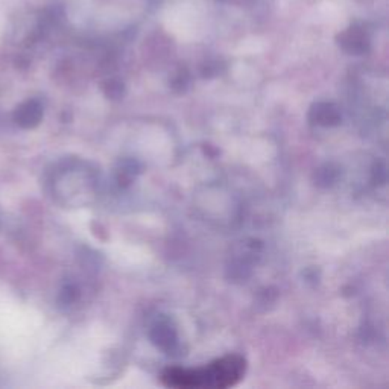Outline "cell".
Masks as SVG:
<instances>
[{"label": "cell", "instance_id": "obj_4", "mask_svg": "<svg viewBox=\"0 0 389 389\" xmlns=\"http://www.w3.org/2000/svg\"><path fill=\"white\" fill-rule=\"evenodd\" d=\"M14 119L22 128H35L43 119V107L40 102L27 101L17 108Z\"/></svg>", "mask_w": 389, "mask_h": 389}, {"label": "cell", "instance_id": "obj_1", "mask_svg": "<svg viewBox=\"0 0 389 389\" xmlns=\"http://www.w3.org/2000/svg\"><path fill=\"white\" fill-rule=\"evenodd\" d=\"M246 360L239 355H229L215 360L204 368L192 369L193 388H230L242 381Z\"/></svg>", "mask_w": 389, "mask_h": 389}, {"label": "cell", "instance_id": "obj_2", "mask_svg": "<svg viewBox=\"0 0 389 389\" xmlns=\"http://www.w3.org/2000/svg\"><path fill=\"white\" fill-rule=\"evenodd\" d=\"M151 343L166 353H172L178 347V336L175 329L169 324V321H157L149 331Z\"/></svg>", "mask_w": 389, "mask_h": 389}, {"label": "cell", "instance_id": "obj_9", "mask_svg": "<svg viewBox=\"0 0 389 389\" xmlns=\"http://www.w3.org/2000/svg\"><path fill=\"white\" fill-rule=\"evenodd\" d=\"M204 151H205V153H208V155H210V157H216L217 154H219V149H216L213 145H205Z\"/></svg>", "mask_w": 389, "mask_h": 389}, {"label": "cell", "instance_id": "obj_8", "mask_svg": "<svg viewBox=\"0 0 389 389\" xmlns=\"http://www.w3.org/2000/svg\"><path fill=\"white\" fill-rule=\"evenodd\" d=\"M302 275H305V279H306V281H313V283H318L319 274H318V271H317L315 268H309V269H306V271H305V274H302Z\"/></svg>", "mask_w": 389, "mask_h": 389}, {"label": "cell", "instance_id": "obj_6", "mask_svg": "<svg viewBox=\"0 0 389 389\" xmlns=\"http://www.w3.org/2000/svg\"><path fill=\"white\" fill-rule=\"evenodd\" d=\"M373 179L376 184H385L386 181V167L383 163H377V166L373 170Z\"/></svg>", "mask_w": 389, "mask_h": 389}, {"label": "cell", "instance_id": "obj_5", "mask_svg": "<svg viewBox=\"0 0 389 389\" xmlns=\"http://www.w3.org/2000/svg\"><path fill=\"white\" fill-rule=\"evenodd\" d=\"M339 177V167L335 165H324L315 172V184L319 187H330L333 186Z\"/></svg>", "mask_w": 389, "mask_h": 389}, {"label": "cell", "instance_id": "obj_7", "mask_svg": "<svg viewBox=\"0 0 389 389\" xmlns=\"http://www.w3.org/2000/svg\"><path fill=\"white\" fill-rule=\"evenodd\" d=\"M77 289H75L73 286H65L61 292V295H60V300L63 302H65V305H70L72 301H75V298H77Z\"/></svg>", "mask_w": 389, "mask_h": 389}, {"label": "cell", "instance_id": "obj_3", "mask_svg": "<svg viewBox=\"0 0 389 389\" xmlns=\"http://www.w3.org/2000/svg\"><path fill=\"white\" fill-rule=\"evenodd\" d=\"M309 120L321 127H336L340 123V110L335 103L318 102L313 103L309 111Z\"/></svg>", "mask_w": 389, "mask_h": 389}]
</instances>
